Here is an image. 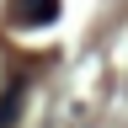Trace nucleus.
<instances>
[{
	"instance_id": "nucleus-1",
	"label": "nucleus",
	"mask_w": 128,
	"mask_h": 128,
	"mask_svg": "<svg viewBox=\"0 0 128 128\" xmlns=\"http://www.w3.org/2000/svg\"><path fill=\"white\" fill-rule=\"evenodd\" d=\"M59 16V0H11V22L16 27H43Z\"/></svg>"
}]
</instances>
